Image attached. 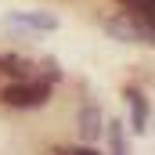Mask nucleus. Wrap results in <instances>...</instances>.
Wrapping results in <instances>:
<instances>
[{"mask_svg":"<svg viewBox=\"0 0 155 155\" xmlns=\"http://www.w3.org/2000/svg\"><path fill=\"white\" fill-rule=\"evenodd\" d=\"M0 101L11 105V108H40L51 101V83H40V79H22V83H11L0 90Z\"/></svg>","mask_w":155,"mask_h":155,"instance_id":"1","label":"nucleus"},{"mask_svg":"<svg viewBox=\"0 0 155 155\" xmlns=\"http://www.w3.org/2000/svg\"><path fill=\"white\" fill-rule=\"evenodd\" d=\"M126 101H130V112H134V130L144 134V130H148V101H144V94L130 87V90H126Z\"/></svg>","mask_w":155,"mask_h":155,"instance_id":"2","label":"nucleus"},{"mask_svg":"<svg viewBox=\"0 0 155 155\" xmlns=\"http://www.w3.org/2000/svg\"><path fill=\"white\" fill-rule=\"evenodd\" d=\"M108 137H112V155H126V148H123V123H112Z\"/></svg>","mask_w":155,"mask_h":155,"instance_id":"5","label":"nucleus"},{"mask_svg":"<svg viewBox=\"0 0 155 155\" xmlns=\"http://www.w3.org/2000/svg\"><path fill=\"white\" fill-rule=\"evenodd\" d=\"M54 155H101L97 148H87V144H79V148H61V152H54Z\"/></svg>","mask_w":155,"mask_h":155,"instance_id":"6","label":"nucleus"},{"mask_svg":"<svg viewBox=\"0 0 155 155\" xmlns=\"http://www.w3.org/2000/svg\"><path fill=\"white\" fill-rule=\"evenodd\" d=\"M11 22H18V25H33V29H54V25H58L51 15H11Z\"/></svg>","mask_w":155,"mask_h":155,"instance_id":"4","label":"nucleus"},{"mask_svg":"<svg viewBox=\"0 0 155 155\" xmlns=\"http://www.w3.org/2000/svg\"><path fill=\"white\" fill-rule=\"evenodd\" d=\"M79 130H83L87 141H94V137L101 134V112H97V105H83V112H79Z\"/></svg>","mask_w":155,"mask_h":155,"instance_id":"3","label":"nucleus"}]
</instances>
